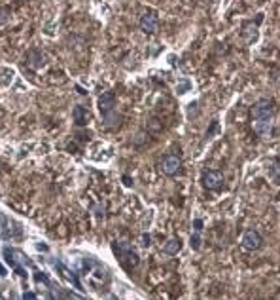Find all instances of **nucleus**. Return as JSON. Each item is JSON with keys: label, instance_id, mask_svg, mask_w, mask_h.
I'll return each instance as SVG.
<instances>
[{"label": "nucleus", "instance_id": "obj_1", "mask_svg": "<svg viewBox=\"0 0 280 300\" xmlns=\"http://www.w3.org/2000/svg\"><path fill=\"white\" fill-rule=\"evenodd\" d=\"M112 251H114V254L120 259V264L125 270H133V268H136L140 264V256L138 253L133 249V245L127 242H114L112 243Z\"/></svg>", "mask_w": 280, "mask_h": 300}, {"label": "nucleus", "instance_id": "obj_2", "mask_svg": "<svg viewBox=\"0 0 280 300\" xmlns=\"http://www.w3.org/2000/svg\"><path fill=\"white\" fill-rule=\"evenodd\" d=\"M159 171L165 177H176L182 171V158L178 154H167L161 158Z\"/></svg>", "mask_w": 280, "mask_h": 300}, {"label": "nucleus", "instance_id": "obj_3", "mask_svg": "<svg viewBox=\"0 0 280 300\" xmlns=\"http://www.w3.org/2000/svg\"><path fill=\"white\" fill-rule=\"evenodd\" d=\"M274 116V104L271 99L263 97L260 101H255L252 106V118L254 120H273Z\"/></svg>", "mask_w": 280, "mask_h": 300}, {"label": "nucleus", "instance_id": "obj_4", "mask_svg": "<svg viewBox=\"0 0 280 300\" xmlns=\"http://www.w3.org/2000/svg\"><path fill=\"white\" fill-rule=\"evenodd\" d=\"M201 183H203V186L206 190H210V192H218V190L223 186V173L222 171H204L203 177H201Z\"/></svg>", "mask_w": 280, "mask_h": 300}, {"label": "nucleus", "instance_id": "obj_5", "mask_svg": "<svg viewBox=\"0 0 280 300\" xmlns=\"http://www.w3.org/2000/svg\"><path fill=\"white\" fill-rule=\"evenodd\" d=\"M140 31L144 34H153L157 31V27H159V17H157V13L153 12V10H148L140 15Z\"/></svg>", "mask_w": 280, "mask_h": 300}, {"label": "nucleus", "instance_id": "obj_6", "mask_svg": "<svg viewBox=\"0 0 280 300\" xmlns=\"http://www.w3.org/2000/svg\"><path fill=\"white\" fill-rule=\"evenodd\" d=\"M263 235L258 232V230H246L244 235H242V249H246V251H260L263 247Z\"/></svg>", "mask_w": 280, "mask_h": 300}, {"label": "nucleus", "instance_id": "obj_7", "mask_svg": "<svg viewBox=\"0 0 280 300\" xmlns=\"http://www.w3.org/2000/svg\"><path fill=\"white\" fill-rule=\"evenodd\" d=\"M97 104H99V111H101V114L114 111L115 109V93L114 92H102L101 95H99Z\"/></svg>", "mask_w": 280, "mask_h": 300}, {"label": "nucleus", "instance_id": "obj_8", "mask_svg": "<svg viewBox=\"0 0 280 300\" xmlns=\"http://www.w3.org/2000/svg\"><path fill=\"white\" fill-rule=\"evenodd\" d=\"M27 61H29V65H31L32 69H42V67H45V63H48V57H45V53L42 52V50L32 48V50H29V53H27Z\"/></svg>", "mask_w": 280, "mask_h": 300}, {"label": "nucleus", "instance_id": "obj_9", "mask_svg": "<svg viewBox=\"0 0 280 300\" xmlns=\"http://www.w3.org/2000/svg\"><path fill=\"white\" fill-rule=\"evenodd\" d=\"M121 120H123V116L120 112H115V109L110 112H104L102 114V127L104 130H118L121 125Z\"/></svg>", "mask_w": 280, "mask_h": 300}, {"label": "nucleus", "instance_id": "obj_10", "mask_svg": "<svg viewBox=\"0 0 280 300\" xmlns=\"http://www.w3.org/2000/svg\"><path fill=\"white\" fill-rule=\"evenodd\" d=\"M263 21V13H258V19L254 21H246L244 25H242V36L248 40V42H252V40H255V36H258V27H260V23Z\"/></svg>", "mask_w": 280, "mask_h": 300}, {"label": "nucleus", "instance_id": "obj_11", "mask_svg": "<svg viewBox=\"0 0 280 300\" xmlns=\"http://www.w3.org/2000/svg\"><path fill=\"white\" fill-rule=\"evenodd\" d=\"M254 131L263 139L271 137L273 135V120H254Z\"/></svg>", "mask_w": 280, "mask_h": 300}, {"label": "nucleus", "instance_id": "obj_12", "mask_svg": "<svg viewBox=\"0 0 280 300\" xmlns=\"http://www.w3.org/2000/svg\"><path fill=\"white\" fill-rule=\"evenodd\" d=\"M72 120H74V124L78 127H83V125H87V120H89V111L82 106V104H78L72 109Z\"/></svg>", "mask_w": 280, "mask_h": 300}, {"label": "nucleus", "instance_id": "obj_13", "mask_svg": "<svg viewBox=\"0 0 280 300\" xmlns=\"http://www.w3.org/2000/svg\"><path fill=\"white\" fill-rule=\"evenodd\" d=\"M182 247H184V242H182L180 238H171V240L163 245V253L172 256V254H178L180 251H182Z\"/></svg>", "mask_w": 280, "mask_h": 300}, {"label": "nucleus", "instance_id": "obj_14", "mask_svg": "<svg viewBox=\"0 0 280 300\" xmlns=\"http://www.w3.org/2000/svg\"><path fill=\"white\" fill-rule=\"evenodd\" d=\"M190 247L193 249V251H199V249H201V235H199V232L191 234V238H190Z\"/></svg>", "mask_w": 280, "mask_h": 300}, {"label": "nucleus", "instance_id": "obj_15", "mask_svg": "<svg viewBox=\"0 0 280 300\" xmlns=\"http://www.w3.org/2000/svg\"><path fill=\"white\" fill-rule=\"evenodd\" d=\"M271 171H273V181H274V184H278V160H276V158H274Z\"/></svg>", "mask_w": 280, "mask_h": 300}, {"label": "nucleus", "instance_id": "obj_16", "mask_svg": "<svg viewBox=\"0 0 280 300\" xmlns=\"http://www.w3.org/2000/svg\"><path fill=\"white\" fill-rule=\"evenodd\" d=\"M193 226H195V232H201V230H203V219H195V221H193Z\"/></svg>", "mask_w": 280, "mask_h": 300}, {"label": "nucleus", "instance_id": "obj_17", "mask_svg": "<svg viewBox=\"0 0 280 300\" xmlns=\"http://www.w3.org/2000/svg\"><path fill=\"white\" fill-rule=\"evenodd\" d=\"M142 242H144L142 245H144V247H148V245H150V242H152V238H150L148 234H144V235H142Z\"/></svg>", "mask_w": 280, "mask_h": 300}, {"label": "nucleus", "instance_id": "obj_18", "mask_svg": "<svg viewBox=\"0 0 280 300\" xmlns=\"http://www.w3.org/2000/svg\"><path fill=\"white\" fill-rule=\"evenodd\" d=\"M36 296H38V294L36 293H31V291H29V293H23V296H21V298H36Z\"/></svg>", "mask_w": 280, "mask_h": 300}, {"label": "nucleus", "instance_id": "obj_19", "mask_svg": "<svg viewBox=\"0 0 280 300\" xmlns=\"http://www.w3.org/2000/svg\"><path fill=\"white\" fill-rule=\"evenodd\" d=\"M0 277H6V270H4L2 264H0Z\"/></svg>", "mask_w": 280, "mask_h": 300}, {"label": "nucleus", "instance_id": "obj_20", "mask_svg": "<svg viewBox=\"0 0 280 300\" xmlns=\"http://www.w3.org/2000/svg\"><path fill=\"white\" fill-rule=\"evenodd\" d=\"M123 181H125V184H127V186H131V184H133V183H131V179H129V177H127V175L123 177Z\"/></svg>", "mask_w": 280, "mask_h": 300}]
</instances>
